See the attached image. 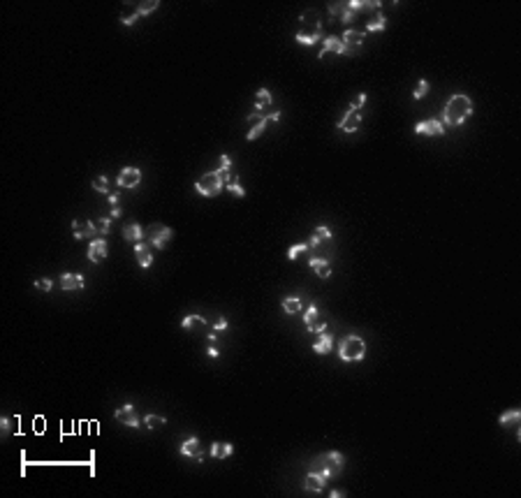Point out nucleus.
<instances>
[{
    "label": "nucleus",
    "instance_id": "26",
    "mask_svg": "<svg viewBox=\"0 0 521 498\" xmlns=\"http://www.w3.org/2000/svg\"><path fill=\"white\" fill-rule=\"evenodd\" d=\"M234 447L229 443H213L211 445V456H216V459H227V456H232Z\"/></svg>",
    "mask_w": 521,
    "mask_h": 498
},
{
    "label": "nucleus",
    "instance_id": "14",
    "mask_svg": "<svg viewBox=\"0 0 521 498\" xmlns=\"http://www.w3.org/2000/svg\"><path fill=\"white\" fill-rule=\"evenodd\" d=\"M172 236H174L172 227H165V225H156V227H153V232H151V246L160 251V248L165 246V243H167V241L172 239Z\"/></svg>",
    "mask_w": 521,
    "mask_h": 498
},
{
    "label": "nucleus",
    "instance_id": "6",
    "mask_svg": "<svg viewBox=\"0 0 521 498\" xmlns=\"http://www.w3.org/2000/svg\"><path fill=\"white\" fill-rule=\"evenodd\" d=\"M304 324H306V329L313 331V334H322V331H327V315H324V311L318 306V304H311V306L304 311Z\"/></svg>",
    "mask_w": 521,
    "mask_h": 498
},
{
    "label": "nucleus",
    "instance_id": "36",
    "mask_svg": "<svg viewBox=\"0 0 521 498\" xmlns=\"http://www.w3.org/2000/svg\"><path fill=\"white\" fill-rule=\"evenodd\" d=\"M426 93H429V81H426V79H420L417 86H415V90H413V97L415 100H422Z\"/></svg>",
    "mask_w": 521,
    "mask_h": 498
},
{
    "label": "nucleus",
    "instance_id": "7",
    "mask_svg": "<svg viewBox=\"0 0 521 498\" xmlns=\"http://www.w3.org/2000/svg\"><path fill=\"white\" fill-rule=\"evenodd\" d=\"M248 123H250L252 128L248 130L246 139H248V142H255V139H257L259 135L264 132V128H267L269 118H267V114H264V111H257V109H255V111H252V114L248 116Z\"/></svg>",
    "mask_w": 521,
    "mask_h": 498
},
{
    "label": "nucleus",
    "instance_id": "22",
    "mask_svg": "<svg viewBox=\"0 0 521 498\" xmlns=\"http://www.w3.org/2000/svg\"><path fill=\"white\" fill-rule=\"evenodd\" d=\"M274 104V97H271V90L269 88H259L255 93V109L262 111V109H269Z\"/></svg>",
    "mask_w": 521,
    "mask_h": 498
},
{
    "label": "nucleus",
    "instance_id": "12",
    "mask_svg": "<svg viewBox=\"0 0 521 498\" xmlns=\"http://www.w3.org/2000/svg\"><path fill=\"white\" fill-rule=\"evenodd\" d=\"M329 51H334V54H350V49H345V44H343L341 37H334V35L324 37V47L320 49L318 58H324Z\"/></svg>",
    "mask_w": 521,
    "mask_h": 498
},
{
    "label": "nucleus",
    "instance_id": "46",
    "mask_svg": "<svg viewBox=\"0 0 521 498\" xmlns=\"http://www.w3.org/2000/svg\"><path fill=\"white\" fill-rule=\"evenodd\" d=\"M220 169H225V172L232 169V160H229V156H220Z\"/></svg>",
    "mask_w": 521,
    "mask_h": 498
},
{
    "label": "nucleus",
    "instance_id": "35",
    "mask_svg": "<svg viewBox=\"0 0 521 498\" xmlns=\"http://www.w3.org/2000/svg\"><path fill=\"white\" fill-rule=\"evenodd\" d=\"M144 424L149 426V429H162V426H165V417H160V415H146Z\"/></svg>",
    "mask_w": 521,
    "mask_h": 498
},
{
    "label": "nucleus",
    "instance_id": "2",
    "mask_svg": "<svg viewBox=\"0 0 521 498\" xmlns=\"http://www.w3.org/2000/svg\"><path fill=\"white\" fill-rule=\"evenodd\" d=\"M322 21L320 14L315 10H308L299 17V30H297V42L299 44H315L318 40H322Z\"/></svg>",
    "mask_w": 521,
    "mask_h": 498
},
{
    "label": "nucleus",
    "instance_id": "24",
    "mask_svg": "<svg viewBox=\"0 0 521 498\" xmlns=\"http://www.w3.org/2000/svg\"><path fill=\"white\" fill-rule=\"evenodd\" d=\"M181 454H183V456H197V454H202V445H199V438H188L186 443L181 445Z\"/></svg>",
    "mask_w": 521,
    "mask_h": 498
},
{
    "label": "nucleus",
    "instance_id": "33",
    "mask_svg": "<svg viewBox=\"0 0 521 498\" xmlns=\"http://www.w3.org/2000/svg\"><path fill=\"white\" fill-rule=\"evenodd\" d=\"M521 417L519 410H507V413H503L500 417H498V422H500V426H507V424H516Z\"/></svg>",
    "mask_w": 521,
    "mask_h": 498
},
{
    "label": "nucleus",
    "instance_id": "5",
    "mask_svg": "<svg viewBox=\"0 0 521 498\" xmlns=\"http://www.w3.org/2000/svg\"><path fill=\"white\" fill-rule=\"evenodd\" d=\"M366 354V343L359 336H347L338 345V357L343 361H359Z\"/></svg>",
    "mask_w": 521,
    "mask_h": 498
},
{
    "label": "nucleus",
    "instance_id": "8",
    "mask_svg": "<svg viewBox=\"0 0 521 498\" xmlns=\"http://www.w3.org/2000/svg\"><path fill=\"white\" fill-rule=\"evenodd\" d=\"M114 417L120 422V424H125V426H132V429H137L139 424H142V420H139V415H137V410L132 408L130 403H125V406H120V408H116V413H114Z\"/></svg>",
    "mask_w": 521,
    "mask_h": 498
},
{
    "label": "nucleus",
    "instance_id": "31",
    "mask_svg": "<svg viewBox=\"0 0 521 498\" xmlns=\"http://www.w3.org/2000/svg\"><path fill=\"white\" fill-rule=\"evenodd\" d=\"M315 243H324V241H329L331 239V229L329 227H324V225H320V227H315V232H313V236H311Z\"/></svg>",
    "mask_w": 521,
    "mask_h": 498
},
{
    "label": "nucleus",
    "instance_id": "51",
    "mask_svg": "<svg viewBox=\"0 0 521 498\" xmlns=\"http://www.w3.org/2000/svg\"><path fill=\"white\" fill-rule=\"evenodd\" d=\"M120 216H123V211H120L118 206H114V209H111V216H109V218H120Z\"/></svg>",
    "mask_w": 521,
    "mask_h": 498
},
{
    "label": "nucleus",
    "instance_id": "45",
    "mask_svg": "<svg viewBox=\"0 0 521 498\" xmlns=\"http://www.w3.org/2000/svg\"><path fill=\"white\" fill-rule=\"evenodd\" d=\"M341 10H343V3H329V14H331V17L341 14Z\"/></svg>",
    "mask_w": 521,
    "mask_h": 498
},
{
    "label": "nucleus",
    "instance_id": "17",
    "mask_svg": "<svg viewBox=\"0 0 521 498\" xmlns=\"http://www.w3.org/2000/svg\"><path fill=\"white\" fill-rule=\"evenodd\" d=\"M364 40H366V33H361V30H352V28H347L345 33H343V44H345V49H357V47H361L364 44Z\"/></svg>",
    "mask_w": 521,
    "mask_h": 498
},
{
    "label": "nucleus",
    "instance_id": "1",
    "mask_svg": "<svg viewBox=\"0 0 521 498\" xmlns=\"http://www.w3.org/2000/svg\"><path fill=\"white\" fill-rule=\"evenodd\" d=\"M470 114H473V100L468 95L456 93V95H452L447 100V107L443 111L440 123L443 126H461V123H466L470 118Z\"/></svg>",
    "mask_w": 521,
    "mask_h": 498
},
{
    "label": "nucleus",
    "instance_id": "32",
    "mask_svg": "<svg viewBox=\"0 0 521 498\" xmlns=\"http://www.w3.org/2000/svg\"><path fill=\"white\" fill-rule=\"evenodd\" d=\"M158 7H160V3L158 0H151V3H139V5H135V10H137L139 17H146V14L156 12Z\"/></svg>",
    "mask_w": 521,
    "mask_h": 498
},
{
    "label": "nucleus",
    "instance_id": "40",
    "mask_svg": "<svg viewBox=\"0 0 521 498\" xmlns=\"http://www.w3.org/2000/svg\"><path fill=\"white\" fill-rule=\"evenodd\" d=\"M109 225H111V218H97V220H95L97 234H107V232H109Z\"/></svg>",
    "mask_w": 521,
    "mask_h": 498
},
{
    "label": "nucleus",
    "instance_id": "3",
    "mask_svg": "<svg viewBox=\"0 0 521 498\" xmlns=\"http://www.w3.org/2000/svg\"><path fill=\"white\" fill-rule=\"evenodd\" d=\"M343 463H345V459H343L341 452H324L311 463V473H318L320 477L329 480L331 475H336L343 468Z\"/></svg>",
    "mask_w": 521,
    "mask_h": 498
},
{
    "label": "nucleus",
    "instance_id": "48",
    "mask_svg": "<svg viewBox=\"0 0 521 498\" xmlns=\"http://www.w3.org/2000/svg\"><path fill=\"white\" fill-rule=\"evenodd\" d=\"M267 118H269V120H281V111H278V109H274V111H269V114H267Z\"/></svg>",
    "mask_w": 521,
    "mask_h": 498
},
{
    "label": "nucleus",
    "instance_id": "20",
    "mask_svg": "<svg viewBox=\"0 0 521 498\" xmlns=\"http://www.w3.org/2000/svg\"><path fill=\"white\" fill-rule=\"evenodd\" d=\"M311 269L315 271L320 278H329L331 276V264H329V260H324V258H315V255H313V258H311Z\"/></svg>",
    "mask_w": 521,
    "mask_h": 498
},
{
    "label": "nucleus",
    "instance_id": "47",
    "mask_svg": "<svg viewBox=\"0 0 521 498\" xmlns=\"http://www.w3.org/2000/svg\"><path fill=\"white\" fill-rule=\"evenodd\" d=\"M109 204L118 206V192H109Z\"/></svg>",
    "mask_w": 521,
    "mask_h": 498
},
{
    "label": "nucleus",
    "instance_id": "50",
    "mask_svg": "<svg viewBox=\"0 0 521 498\" xmlns=\"http://www.w3.org/2000/svg\"><path fill=\"white\" fill-rule=\"evenodd\" d=\"M329 496H331V498H343V496H345V491H341V489H334V491H329Z\"/></svg>",
    "mask_w": 521,
    "mask_h": 498
},
{
    "label": "nucleus",
    "instance_id": "27",
    "mask_svg": "<svg viewBox=\"0 0 521 498\" xmlns=\"http://www.w3.org/2000/svg\"><path fill=\"white\" fill-rule=\"evenodd\" d=\"M387 28V17H384L382 12H375V17L366 24V30L368 33H380V30H384Z\"/></svg>",
    "mask_w": 521,
    "mask_h": 498
},
{
    "label": "nucleus",
    "instance_id": "44",
    "mask_svg": "<svg viewBox=\"0 0 521 498\" xmlns=\"http://www.w3.org/2000/svg\"><path fill=\"white\" fill-rule=\"evenodd\" d=\"M227 329V320L225 318H218L216 322H213V331H225Z\"/></svg>",
    "mask_w": 521,
    "mask_h": 498
},
{
    "label": "nucleus",
    "instance_id": "13",
    "mask_svg": "<svg viewBox=\"0 0 521 498\" xmlns=\"http://www.w3.org/2000/svg\"><path fill=\"white\" fill-rule=\"evenodd\" d=\"M116 181H118L120 188H135V186H139V181H142V172H139L137 167H125L118 174Z\"/></svg>",
    "mask_w": 521,
    "mask_h": 498
},
{
    "label": "nucleus",
    "instance_id": "18",
    "mask_svg": "<svg viewBox=\"0 0 521 498\" xmlns=\"http://www.w3.org/2000/svg\"><path fill=\"white\" fill-rule=\"evenodd\" d=\"M84 276L81 274H63L60 276V288L63 290H84Z\"/></svg>",
    "mask_w": 521,
    "mask_h": 498
},
{
    "label": "nucleus",
    "instance_id": "4",
    "mask_svg": "<svg viewBox=\"0 0 521 498\" xmlns=\"http://www.w3.org/2000/svg\"><path fill=\"white\" fill-rule=\"evenodd\" d=\"M229 172H225V169H216V172H209V174H204L197 179V183H195V188H197L199 195H204V197H216L218 192L225 188V176H227Z\"/></svg>",
    "mask_w": 521,
    "mask_h": 498
},
{
    "label": "nucleus",
    "instance_id": "29",
    "mask_svg": "<svg viewBox=\"0 0 521 498\" xmlns=\"http://www.w3.org/2000/svg\"><path fill=\"white\" fill-rule=\"evenodd\" d=\"M225 188H227L232 195H236V197H246V190H243V188L236 183V176H234V174H227V176H225Z\"/></svg>",
    "mask_w": 521,
    "mask_h": 498
},
{
    "label": "nucleus",
    "instance_id": "38",
    "mask_svg": "<svg viewBox=\"0 0 521 498\" xmlns=\"http://www.w3.org/2000/svg\"><path fill=\"white\" fill-rule=\"evenodd\" d=\"M304 251H308V246H306V243H294V246H290V251H288V260H297Z\"/></svg>",
    "mask_w": 521,
    "mask_h": 498
},
{
    "label": "nucleus",
    "instance_id": "15",
    "mask_svg": "<svg viewBox=\"0 0 521 498\" xmlns=\"http://www.w3.org/2000/svg\"><path fill=\"white\" fill-rule=\"evenodd\" d=\"M135 258H137V264H139V267H144V269H149L151 264H153V253H151V243H144V241H139V243H135Z\"/></svg>",
    "mask_w": 521,
    "mask_h": 498
},
{
    "label": "nucleus",
    "instance_id": "16",
    "mask_svg": "<svg viewBox=\"0 0 521 498\" xmlns=\"http://www.w3.org/2000/svg\"><path fill=\"white\" fill-rule=\"evenodd\" d=\"M359 126H361V114H359V111H354V109H347L345 116H343V120L338 123V128L345 130V132L359 130Z\"/></svg>",
    "mask_w": 521,
    "mask_h": 498
},
{
    "label": "nucleus",
    "instance_id": "34",
    "mask_svg": "<svg viewBox=\"0 0 521 498\" xmlns=\"http://www.w3.org/2000/svg\"><path fill=\"white\" fill-rule=\"evenodd\" d=\"M93 188H95L97 192H104V195H109V179H107L104 174L95 176V179H93Z\"/></svg>",
    "mask_w": 521,
    "mask_h": 498
},
{
    "label": "nucleus",
    "instance_id": "11",
    "mask_svg": "<svg viewBox=\"0 0 521 498\" xmlns=\"http://www.w3.org/2000/svg\"><path fill=\"white\" fill-rule=\"evenodd\" d=\"M107 253H109V246H107V241L102 239H90V246H88V260L90 262H104L107 260Z\"/></svg>",
    "mask_w": 521,
    "mask_h": 498
},
{
    "label": "nucleus",
    "instance_id": "41",
    "mask_svg": "<svg viewBox=\"0 0 521 498\" xmlns=\"http://www.w3.org/2000/svg\"><path fill=\"white\" fill-rule=\"evenodd\" d=\"M35 288L42 290V292H49V290L54 288V281H51V278H37V281H35Z\"/></svg>",
    "mask_w": 521,
    "mask_h": 498
},
{
    "label": "nucleus",
    "instance_id": "9",
    "mask_svg": "<svg viewBox=\"0 0 521 498\" xmlns=\"http://www.w3.org/2000/svg\"><path fill=\"white\" fill-rule=\"evenodd\" d=\"M95 222L90 220H81V218H77V220H72V234L74 239H95Z\"/></svg>",
    "mask_w": 521,
    "mask_h": 498
},
{
    "label": "nucleus",
    "instance_id": "10",
    "mask_svg": "<svg viewBox=\"0 0 521 498\" xmlns=\"http://www.w3.org/2000/svg\"><path fill=\"white\" fill-rule=\"evenodd\" d=\"M415 132L417 135H429V137H440V135H445V126L436 118H429V120H420L415 126Z\"/></svg>",
    "mask_w": 521,
    "mask_h": 498
},
{
    "label": "nucleus",
    "instance_id": "19",
    "mask_svg": "<svg viewBox=\"0 0 521 498\" xmlns=\"http://www.w3.org/2000/svg\"><path fill=\"white\" fill-rule=\"evenodd\" d=\"M331 348H334V336L327 334V331H322V334L318 336V341L313 343V350H315L318 354H329Z\"/></svg>",
    "mask_w": 521,
    "mask_h": 498
},
{
    "label": "nucleus",
    "instance_id": "37",
    "mask_svg": "<svg viewBox=\"0 0 521 498\" xmlns=\"http://www.w3.org/2000/svg\"><path fill=\"white\" fill-rule=\"evenodd\" d=\"M139 19V14H137V10H125V12H120V21H123V24L125 26H135V21H137Z\"/></svg>",
    "mask_w": 521,
    "mask_h": 498
},
{
    "label": "nucleus",
    "instance_id": "42",
    "mask_svg": "<svg viewBox=\"0 0 521 498\" xmlns=\"http://www.w3.org/2000/svg\"><path fill=\"white\" fill-rule=\"evenodd\" d=\"M366 104V93H359L357 95V100H352V104H350V109H354V111H359L361 107Z\"/></svg>",
    "mask_w": 521,
    "mask_h": 498
},
{
    "label": "nucleus",
    "instance_id": "28",
    "mask_svg": "<svg viewBox=\"0 0 521 498\" xmlns=\"http://www.w3.org/2000/svg\"><path fill=\"white\" fill-rule=\"evenodd\" d=\"M347 7L357 14L359 10H380V3H371V0H350Z\"/></svg>",
    "mask_w": 521,
    "mask_h": 498
},
{
    "label": "nucleus",
    "instance_id": "21",
    "mask_svg": "<svg viewBox=\"0 0 521 498\" xmlns=\"http://www.w3.org/2000/svg\"><path fill=\"white\" fill-rule=\"evenodd\" d=\"M123 239L139 243V241L144 239V229H142V225H137V222H127L125 227H123Z\"/></svg>",
    "mask_w": 521,
    "mask_h": 498
},
{
    "label": "nucleus",
    "instance_id": "39",
    "mask_svg": "<svg viewBox=\"0 0 521 498\" xmlns=\"http://www.w3.org/2000/svg\"><path fill=\"white\" fill-rule=\"evenodd\" d=\"M338 17H341V21H343V24H352V21H354V17H357V14H354L352 10L347 7V3H343V10H341V14H338Z\"/></svg>",
    "mask_w": 521,
    "mask_h": 498
},
{
    "label": "nucleus",
    "instance_id": "49",
    "mask_svg": "<svg viewBox=\"0 0 521 498\" xmlns=\"http://www.w3.org/2000/svg\"><path fill=\"white\" fill-rule=\"evenodd\" d=\"M206 352H209V357H218V354H220V350H218L216 345H209V350H206Z\"/></svg>",
    "mask_w": 521,
    "mask_h": 498
},
{
    "label": "nucleus",
    "instance_id": "25",
    "mask_svg": "<svg viewBox=\"0 0 521 498\" xmlns=\"http://www.w3.org/2000/svg\"><path fill=\"white\" fill-rule=\"evenodd\" d=\"M206 324H209V322H206L204 318H199V315H188V318H183L181 327H183L186 331H192V329H199V327L206 329Z\"/></svg>",
    "mask_w": 521,
    "mask_h": 498
},
{
    "label": "nucleus",
    "instance_id": "23",
    "mask_svg": "<svg viewBox=\"0 0 521 498\" xmlns=\"http://www.w3.org/2000/svg\"><path fill=\"white\" fill-rule=\"evenodd\" d=\"M324 477H320L318 473H308L306 475V482H304V486H306V491H322L324 489Z\"/></svg>",
    "mask_w": 521,
    "mask_h": 498
},
{
    "label": "nucleus",
    "instance_id": "30",
    "mask_svg": "<svg viewBox=\"0 0 521 498\" xmlns=\"http://www.w3.org/2000/svg\"><path fill=\"white\" fill-rule=\"evenodd\" d=\"M283 308H285L288 315H294V313L301 311V299L299 297H288V299L283 301Z\"/></svg>",
    "mask_w": 521,
    "mask_h": 498
},
{
    "label": "nucleus",
    "instance_id": "43",
    "mask_svg": "<svg viewBox=\"0 0 521 498\" xmlns=\"http://www.w3.org/2000/svg\"><path fill=\"white\" fill-rule=\"evenodd\" d=\"M0 426H3V433H10L14 429V422L10 420V417H3V420H0Z\"/></svg>",
    "mask_w": 521,
    "mask_h": 498
}]
</instances>
